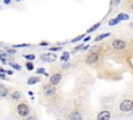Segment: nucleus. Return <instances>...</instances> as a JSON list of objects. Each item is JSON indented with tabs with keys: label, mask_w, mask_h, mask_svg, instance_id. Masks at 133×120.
I'll list each match as a JSON object with an SVG mask.
<instances>
[{
	"label": "nucleus",
	"mask_w": 133,
	"mask_h": 120,
	"mask_svg": "<svg viewBox=\"0 0 133 120\" xmlns=\"http://www.w3.org/2000/svg\"><path fill=\"white\" fill-rule=\"evenodd\" d=\"M121 111L123 112H129L133 110V101L132 100H124L119 105Z\"/></svg>",
	"instance_id": "obj_1"
},
{
	"label": "nucleus",
	"mask_w": 133,
	"mask_h": 120,
	"mask_svg": "<svg viewBox=\"0 0 133 120\" xmlns=\"http://www.w3.org/2000/svg\"><path fill=\"white\" fill-rule=\"evenodd\" d=\"M56 58H57V55L54 54V53H51V52L44 53V54L41 55V59L44 61V62H47V63H53V62L56 61Z\"/></svg>",
	"instance_id": "obj_2"
},
{
	"label": "nucleus",
	"mask_w": 133,
	"mask_h": 120,
	"mask_svg": "<svg viewBox=\"0 0 133 120\" xmlns=\"http://www.w3.org/2000/svg\"><path fill=\"white\" fill-rule=\"evenodd\" d=\"M17 110H18V114L20 116H22V117H25V116H27L29 114V107L25 103H20L18 105V109Z\"/></svg>",
	"instance_id": "obj_3"
},
{
	"label": "nucleus",
	"mask_w": 133,
	"mask_h": 120,
	"mask_svg": "<svg viewBox=\"0 0 133 120\" xmlns=\"http://www.w3.org/2000/svg\"><path fill=\"white\" fill-rule=\"evenodd\" d=\"M44 94L46 95V96H48V97H50V96H52L54 93H55V88L54 87H52V86H50V85H47V86H45L44 87Z\"/></svg>",
	"instance_id": "obj_4"
},
{
	"label": "nucleus",
	"mask_w": 133,
	"mask_h": 120,
	"mask_svg": "<svg viewBox=\"0 0 133 120\" xmlns=\"http://www.w3.org/2000/svg\"><path fill=\"white\" fill-rule=\"evenodd\" d=\"M97 119L98 120H109L110 119V113L108 111H103L98 115Z\"/></svg>",
	"instance_id": "obj_5"
},
{
	"label": "nucleus",
	"mask_w": 133,
	"mask_h": 120,
	"mask_svg": "<svg viewBox=\"0 0 133 120\" xmlns=\"http://www.w3.org/2000/svg\"><path fill=\"white\" fill-rule=\"evenodd\" d=\"M125 46H126V43H125L124 41H122V40H115V41L113 42V47H114L115 49H117V50L124 49Z\"/></svg>",
	"instance_id": "obj_6"
},
{
	"label": "nucleus",
	"mask_w": 133,
	"mask_h": 120,
	"mask_svg": "<svg viewBox=\"0 0 133 120\" xmlns=\"http://www.w3.org/2000/svg\"><path fill=\"white\" fill-rule=\"evenodd\" d=\"M98 58H99V54L98 53H91V54H89L88 56H87V58H86V63L87 64H92V63H96L97 61H98Z\"/></svg>",
	"instance_id": "obj_7"
},
{
	"label": "nucleus",
	"mask_w": 133,
	"mask_h": 120,
	"mask_svg": "<svg viewBox=\"0 0 133 120\" xmlns=\"http://www.w3.org/2000/svg\"><path fill=\"white\" fill-rule=\"evenodd\" d=\"M60 80H61V75L58 74V73L53 74V75L50 77V82H51L52 85H57Z\"/></svg>",
	"instance_id": "obj_8"
},
{
	"label": "nucleus",
	"mask_w": 133,
	"mask_h": 120,
	"mask_svg": "<svg viewBox=\"0 0 133 120\" xmlns=\"http://www.w3.org/2000/svg\"><path fill=\"white\" fill-rule=\"evenodd\" d=\"M70 120H82L81 114L79 112H73L70 115Z\"/></svg>",
	"instance_id": "obj_9"
},
{
	"label": "nucleus",
	"mask_w": 133,
	"mask_h": 120,
	"mask_svg": "<svg viewBox=\"0 0 133 120\" xmlns=\"http://www.w3.org/2000/svg\"><path fill=\"white\" fill-rule=\"evenodd\" d=\"M39 81V78L38 77H36V76H32V77H30L28 80H27V83L28 85H34V83H36V82H38Z\"/></svg>",
	"instance_id": "obj_10"
},
{
	"label": "nucleus",
	"mask_w": 133,
	"mask_h": 120,
	"mask_svg": "<svg viewBox=\"0 0 133 120\" xmlns=\"http://www.w3.org/2000/svg\"><path fill=\"white\" fill-rule=\"evenodd\" d=\"M6 95H7V89L4 86L0 85V97H4Z\"/></svg>",
	"instance_id": "obj_11"
},
{
	"label": "nucleus",
	"mask_w": 133,
	"mask_h": 120,
	"mask_svg": "<svg viewBox=\"0 0 133 120\" xmlns=\"http://www.w3.org/2000/svg\"><path fill=\"white\" fill-rule=\"evenodd\" d=\"M8 56V54L2 50H0V61L3 63H6V57Z\"/></svg>",
	"instance_id": "obj_12"
},
{
	"label": "nucleus",
	"mask_w": 133,
	"mask_h": 120,
	"mask_svg": "<svg viewBox=\"0 0 133 120\" xmlns=\"http://www.w3.org/2000/svg\"><path fill=\"white\" fill-rule=\"evenodd\" d=\"M116 18L119 19L121 21H123V20H128V19H129V16H128L127 14H125V13H121V14L117 15Z\"/></svg>",
	"instance_id": "obj_13"
},
{
	"label": "nucleus",
	"mask_w": 133,
	"mask_h": 120,
	"mask_svg": "<svg viewBox=\"0 0 133 120\" xmlns=\"http://www.w3.org/2000/svg\"><path fill=\"white\" fill-rule=\"evenodd\" d=\"M110 35V33L108 32V33H103V34H100V35H98L96 39H95V41L96 42H99V41H101V40H103V39H105V38H107V37H109Z\"/></svg>",
	"instance_id": "obj_14"
},
{
	"label": "nucleus",
	"mask_w": 133,
	"mask_h": 120,
	"mask_svg": "<svg viewBox=\"0 0 133 120\" xmlns=\"http://www.w3.org/2000/svg\"><path fill=\"white\" fill-rule=\"evenodd\" d=\"M21 98V94H20V92H14L12 94H11V99L12 100H19Z\"/></svg>",
	"instance_id": "obj_15"
},
{
	"label": "nucleus",
	"mask_w": 133,
	"mask_h": 120,
	"mask_svg": "<svg viewBox=\"0 0 133 120\" xmlns=\"http://www.w3.org/2000/svg\"><path fill=\"white\" fill-rule=\"evenodd\" d=\"M69 58H70V53H69V52H63L62 56L60 57V59H61V61H63V62H68V61H69Z\"/></svg>",
	"instance_id": "obj_16"
},
{
	"label": "nucleus",
	"mask_w": 133,
	"mask_h": 120,
	"mask_svg": "<svg viewBox=\"0 0 133 120\" xmlns=\"http://www.w3.org/2000/svg\"><path fill=\"white\" fill-rule=\"evenodd\" d=\"M118 22H121V20H119V19H117V18H115V19H112V20H110L108 24H109L110 26H113V25H116Z\"/></svg>",
	"instance_id": "obj_17"
},
{
	"label": "nucleus",
	"mask_w": 133,
	"mask_h": 120,
	"mask_svg": "<svg viewBox=\"0 0 133 120\" xmlns=\"http://www.w3.org/2000/svg\"><path fill=\"white\" fill-rule=\"evenodd\" d=\"M8 65H9V66H11L12 68L17 69V70H21V66H20V65H18V64H16V63H14V62H9V63H8Z\"/></svg>",
	"instance_id": "obj_18"
},
{
	"label": "nucleus",
	"mask_w": 133,
	"mask_h": 120,
	"mask_svg": "<svg viewBox=\"0 0 133 120\" xmlns=\"http://www.w3.org/2000/svg\"><path fill=\"white\" fill-rule=\"evenodd\" d=\"M100 25H101V23H100V22H99V23H97V24H95L92 27H90V28L87 30V32H91V31H95V30H96V29H97V28H98Z\"/></svg>",
	"instance_id": "obj_19"
},
{
	"label": "nucleus",
	"mask_w": 133,
	"mask_h": 120,
	"mask_svg": "<svg viewBox=\"0 0 133 120\" xmlns=\"http://www.w3.org/2000/svg\"><path fill=\"white\" fill-rule=\"evenodd\" d=\"M26 59H28V61H33V59H35V55L34 54H26V55H23Z\"/></svg>",
	"instance_id": "obj_20"
},
{
	"label": "nucleus",
	"mask_w": 133,
	"mask_h": 120,
	"mask_svg": "<svg viewBox=\"0 0 133 120\" xmlns=\"http://www.w3.org/2000/svg\"><path fill=\"white\" fill-rule=\"evenodd\" d=\"M26 68H27V70L31 71V70H33L34 66H33V64H32L31 62H28V63H26Z\"/></svg>",
	"instance_id": "obj_21"
},
{
	"label": "nucleus",
	"mask_w": 133,
	"mask_h": 120,
	"mask_svg": "<svg viewBox=\"0 0 133 120\" xmlns=\"http://www.w3.org/2000/svg\"><path fill=\"white\" fill-rule=\"evenodd\" d=\"M84 37H85V34H81V35H79V37H76L75 39H73V40H72L71 42H72V43H75V42H78V41H80L81 39H83Z\"/></svg>",
	"instance_id": "obj_22"
},
{
	"label": "nucleus",
	"mask_w": 133,
	"mask_h": 120,
	"mask_svg": "<svg viewBox=\"0 0 133 120\" xmlns=\"http://www.w3.org/2000/svg\"><path fill=\"white\" fill-rule=\"evenodd\" d=\"M30 44H20V45H12L15 48H23V47H29Z\"/></svg>",
	"instance_id": "obj_23"
},
{
	"label": "nucleus",
	"mask_w": 133,
	"mask_h": 120,
	"mask_svg": "<svg viewBox=\"0 0 133 120\" xmlns=\"http://www.w3.org/2000/svg\"><path fill=\"white\" fill-rule=\"evenodd\" d=\"M62 47H50L49 50L50 51H58V50H61Z\"/></svg>",
	"instance_id": "obj_24"
},
{
	"label": "nucleus",
	"mask_w": 133,
	"mask_h": 120,
	"mask_svg": "<svg viewBox=\"0 0 133 120\" xmlns=\"http://www.w3.org/2000/svg\"><path fill=\"white\" fill-rule=\"evenodd\" d=\"M6 52H7V53H10V54H15L17 51H16L15 49H11V48H7V49H6Z\"/></svg>",
	"instance_id": "obj_25"
},
{
	"label": "nucleus",
	"mask_w": 133,
	"mask_h": 120,
	"mask_svg": "<svg viewBox=\"0 0 133 120\" xmlns=\"http://www.w3.org/2000/svg\"><path fill=\"white\" fill-rule=\"evenodd\" d=\"M36 73H38V74H46L44 68H38V69L36 70Z\"/></svg>",
	"instance_id": "obj_26"
},
{
	"label": "nucleus",
	"mask_w": 133,
	"mask_h": 120,
	"mask_svg": "<svg viewBox=\"0 0 133 120\" xmlns=\"http://www.w3.org/2000/svg\"><path fill=\"white\" fill-rule=\"evenodd\" d=\"M68 67H70V65H69V63H65L64 65H62V68H63V69H65V68H68Z\"/></svg>",
	"instance_id": "obj_27"
},
{
	"label": "nucleus",
	"mask_w": 133,
	"mask_h": 120,
	"mask_svg": "<svg viewBox=\"0 0 133 120\" xmlns=\"http://www.w3.org/2000/svg\"><path fill=\"white\" fill-rule=\"evenodd\" d=\"M6 73H7V74H8V75H11V74H12V73H14V72H12V71H11V70H6Z\"/></svg>",
	"instance_id": "obj_28"
},
{
	"label": "nucleus",
	"mask_w": 133,
	"mask_h": 120,
	"mask_svg": "<svg viewBox=\"0 0 133 120\" xmlns=\"http://www.w3.org/2000/svg\"><path fill=\"white\" fill-rule=\"evenodd\" d=\"M0 73H2V74H4V73H6V70H4V69H2V68H0Z\"/></svg>",
	"instance_id": "obj_29"
},
{
	"label": "nucleus",
	"mask_w": 133,
	"mask_h": 120,
	"mask_svg": "<svg viewBox=\"0 0 133 120\" xmlns=\"http://www.w3.org/2000/svg\"><path fill=\"white\" fill-rule=\"evenodd\" d=\"M3 2H4L5 4H7V5H8V4L10 3V0H3Z\"/></svg>",
	"instance_id": "obj_30"
},
{
	"label": "nucleus",
	"mask_w": 133,
	"mask_h": 120,
	"mask_svg": "<svg viewBox=\"0 0 133 120\" xmlns=\"http://www.w3.org/2000/svg\"><path fill=\"white\" fill-rule=\"evenodd\" d=\"M90 40V37H86L85 39H84V42H87V41H89Z\"/></svg>",
	"instance_id": "obj_31"
},
{
	"label": "nucleus",
	"mask_w": 133,
	"mask_h": 120,
	"mask_svg": "<svg viewBox=\"0 0 133 120\" xmlns=\"http://www.w3.org/2000/svg\"><path fill=\"white\" fill-rule=\"evenodd\" d=\"M0 78L4 79V78H5V75H4V74H2V73H0Z\"/></svg>",
	"instance_id": "obj_32"
},
{
	"label": "nucleus",
	"mask_w": 133,
	"mask_h": 120,
	"mask_svg": "<svg viewBox=\"0 0 133 120\" xmlns=\"http://www.w3.org/2000/svg\"><path fill=\"white\" fill-rule=\"evenodd\" d=\"M48 44L46 43V42H44V43H41V46H47Z\"/></svg>",
	"instance_id": "obj_33"
},
{
	"label": "nucleus",
	"mask_w": 133,
	"mask_h": 120,
	"mask_svg": "<svg viewBox=\"0 0 133 120\" xmlns=\"http://www.w3.org/2000/svg\"><path fill=\"white\" fill-rule=\"evenodd\" d=\"M26 120H35V119H34L33 117H28V118H27Z\"/></svg>",
	"instance_id": "obj_34"
},
{
	"label": "nucleus",
	"mask_w": 133,
	"mask_h": 120,
	"mask_svg": "<svg viewBox=\"0 0 133 120\" xmlns=\"http://www.w3.org/2000/svg\"><path fill=\"white\" fill-rule=\"evenodd\" d=\"M88 47H89L88 45H87V46H84V47H83V50H86V49H88Z\"/></svg>",
	"instance_id": "obj_35"
},
{
	"label": "nucleus",
	"mask_w": 133,
	"mask_h": 120,
	"mask_svg": "<svg viewBox=\"0 0 133 120\" xmlns=\"http://www.w3.org/2000/svg\"><path fill=\"white\" fill-rule=\"evenodd\" d=\"M28 94H29V95H30V96H32V95H33V93H32V92H31V91H29V92H28Z\"/></svg>",
	"instance_id": "obj_36"
},
{
	"label": "nucleus",
	"mask_w": 133,
	"mask_h": 120,
	"mask_svg": "<svg viewBox=\"0 0 133 120\" xmlns=\"http://www.w3.org/2000/svg\"><path fill=\"white\" fill-rule=\"evenodd\" d=\"M115 2H116V4H117V3H119V2H121V0H115Z\"/></svg>",
	"instance_id": "obj_37"
},
{
	"label": "nucleus",
	"mask_w": 133,
	"mask_h": 120,
	"mask_svg": "<svg viewBox=\"0 0 133 120\" xmlns=\"http://www.w3.org/2000/svg\"><path fill=\"white\" fill-rule=\"evenodd\" d=\"M130 25H131V27H133V23H131V24H130Z\"/></svg>",
	"instance_id": "obj_38"
},
{
	"label": "nucleus",
	"mask_w": 133,
	"mask_h": 120,
	"mask_svg": "<svg viewBox=\"0 0 133 120\" xmlns=\"http://www.w3.org/2000/svg\"><path fill=\"white\" fill-rule=\"evenodd\" d=\"M132 9H133V4H132Z\"/></svg>",
	"instance_id": "obj_39"
},
{
	"label": "nucleus",
	"mask_w": 133,
	"mask_h": 120,
	"mask_svg": "<svg viewBox=\"0 0 133 120\" xmlns=\"http://www.w3.org/2000/svg\"><path fill=\"white\" fill-rule=\"evenodd\" d=\"M16 1H20V0H16Z\"/></svg>",
	"instance_id": "obj_40"
},
{
	"label": "nucleus",
	"mask_w": 133,
	"mask_h": 120,
	"mask_svg": "<svg viewBox=\"0 0 133 120\" xmlns=\"http://www.w3.org/2000/svg\"><path fill=\"white\" fill-rule=\"evenodd\" d=\"M132 114H133V110H132Z\"/></svg>",
	"instance_id": "obj_41"
},
{
	"label": "nucleus",
	"mask_w": 133,
	"mask_h": 120,
	"mask_svg": "<svg viewBox=\"0 0 133 120\" xmlns=\"http://www.w3.org/2000/svg\"><path fill=\"white\" fill-rule=\"evenodd\" d=\"M0 9H1V6H0Z\"/></svg>",
	"instance_id": "obj_42"
}]
</instances>
